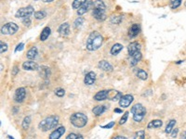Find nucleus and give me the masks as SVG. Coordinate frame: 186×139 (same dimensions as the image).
I'll list each match as a JSON object with an SVG mask.
<instances>
[{"label":"nucleus","mask_w":186,"mask_h":139,"mask_svg":"<svg viewBox=\"0 0 186 139\" xmlns=\"http://www.w3.org/2000/svg\"><path fill=\"white\" fill-rule=\"evenodd\" d=\"M103 38L99 32L94 31L90 35L87 40V49L88 51H95L102 46Z\"/></svg>","instance_id":"f257e3e1"},{"label":"nucleus","mask_w":186,"mask_h":139,"mask_svg":"<svg viewBox=\"0 0 186 139\" xmlns=\"http://www.w3.org/2000/svg\"><path fill=\"white\" fill-rule=\"evenodd\" d=\"M59 117L57 115H50L41 121L38 124V129L42 132H47V131L55 129L58 125Z\"/></svg>","instance_id":"f03ea898"},{"label":"nucleus","mask_w":186,"mask_h":139,"mask_svg":"<svg viewBox=\"0 0 186 139\" xmlns=\"http://www.w3.org/2000/svg\"><path fill=\"white\" fill-rule=\"evenodd\" d=\"M70 121L71 124L76 128H82L86 126L87 124V117L85 115L84 113L81 112H76L74 114H72L70 117Z\"/></svg>","instance_id":"7ed1b4c3"},{"label":"nucleus","mask_w":186,"mask_h":139,"mask_svg":"<svg viewBox=\"0 0 186 139\" xmlns=\"http://www.w3.org/2000/svg\"><path fill=\"white\" fill-rule=\"evenodd\" d=\"M130 112L133 115V120L136 122H141L145 117V115H146V109L143 107V105L138 103L135 104L131 108Z\"/></svg>","instance_id":"20e7f679"},{"label":"nucleus","mask_w":186,"mask_h":139,"mask_svg":"<svg viewBox=\"0 0 186 139\" xmlns=\"http://www.w3.org/2000/svg\"><path fill=\"white\" fill-rule=\"evenodd\" d=\"M19 30V26L14 22H9L6 23L2 26L1 28V34L2 35H14L15 32H17V31Z\"/></svg>","instance_id":"39448f33"},{"label":"nucleus","mask_w":186,"mask_h":139,"mask_svg":"<svg viewBox=\"0 0 186 139\" xmlns=\"http://www.w3.org/2000/svg\"><path fill=\"white\" fill-rule=\"evenodd\" d=\"M34 7L32 6H27L25 7H21L17 12H16L15 16L16 18H29L32 14H34Z\"/></svg>","instance_id":"423d86ee"},{"label":"nucleus","mask_w":186,"mask_h":139,"mask_svg":"<svg viewBox=\"0 0 186 139\" xmlns=\"http://www.w3.org/2000/svg\"><path fill=\"white\" fill-rule=\"evenodd\" d=\"M133 100H134V97L132 95H129V94L125 95L121 97V99L119 100V106L122 108H127L130 106V104L133 102Z\"/></svg>","instance_id":"0eeeda50"},{"label":"nucleus","mask_w":186,"mask_h":139,"mask_svg":"<svg viewBox=\"0 0 186 139\" xmlns=\"http://www.w3.org/2000/svg\"><path fill=\"white\" fill-rule=\"evenodd\" d=\"M25 96H26V90L25 88L23 87H20L16 90L15 92V95H14V99L16 102H19V103H21L24 99H25Z\"/></svg>","instance_id":"6e6552de"},{"label":"nucleus","mask_w":186,"mask_h":139,"mask_svg":"<svg viewBox=\"0 0 186 139\" xmlns=\"http://www.w3.org/2000/svg\"><path fill=\"white\" fill-rule=\"evenodd\" d=\"M65 131H66V129L64 126H61L59 128H56L53 132L50 135L48 139H60L64 135Z\"/></svg>","instance_id":"1a4fd4ad"},{"label":"nucleus","mask_w":186,"mask_h":139,"mask_svg":"<svg viewBox=\"0 0 186 139\" xmlns=\"http://www.w3.org/2000/svg\"><path fill=\"white\" fill-rule=\"evenodd\" d=\"M111 91H108V90H102V91H99L97 93L93 99L96 100V101H103V100H106L108 97H109V94H110Z\"/></svg>","instance_id":"9d476101"},{"label":"nucleus","mask_w":186,"mask_h":139,"mask_svg":"<svg viewBox=\"0 0 186 139\" xmlns=\"http://www.w3.org/2000/svg\"><path fill=\"white\" fill-rule=\"evenodd\" d=\"M96 81V73L94 71H90L87 72L85 79H84V83L86 85H92Z\"/></svg>","instance_id":"9b49d317"},{"label":"nucleus","mask_w":186,"mask_h":139,"mask_svg":"<svg viewBox=\"0 0 186 139\" xmlns=\"http://www.w3.org/2000/svg\"><path fill=\"white\" fill-rule=\"evenodd\" d=\"M90 9H93V2L92 1H87L86 2L82 7H80L78 10H77V14L79 16H81L85 13H87Z\"/></svg>","instance_id":"f8f14e48"},{"label":"nucleus","mask_w":186,"mask_h":139,"mask_svg":"<svg viewBox=\"0 0 186 139\" xmlns=\"http://www.w3.org/2000/svg\"><path fill=\"white\" fill-rule=\"evenodd\" d=\"M92 15L97 21H104L105 19H106V15H105L104 10L92 9Z\"/></svg>","instance_id":"ddd939ff"},{"label":"nucleus","mask_w":186,"mask_h":139,"mask_svg":"<svg viewBox=\"0 0 186 139\" xmlns=\"http://www.w3.org/2000/svg\"><path fill=\"white\" fill-rule=\"evenodd\" d=\"M22 68L25 71H37L39 67H38L37 63L32 61V60H28V61L23 62Z\"/></svg>","instance_id":"4468645a"},{"label":"nucleus","mask_w":186,"mask_h":139,"mask_svg":"<svg viewBox=\"0 0 186 139\" xmlns=\"http://www.w3.org/2000/svg\"><path fill=\"white\" fill-rule=\"evenodd\" d=\"M127 50H128V54L129 56L133 55L136 52H139L141 50V45L138 42H132L128 45L127 46Z\"/></svg>","instance_id":"2eb2a0df"},{"label":"nucleus","mask_w":186,"mask_h":139,"mask_svg":"<svg viewBox=\"0 0 186 139\" xmlns=\"http://www.w3.org/2000/svg\"><path fill=\"white\" fill-rule=\"evenodd\" d=\"M140 32H141V26H140V24H133V25L130 27V29H129L128 31V35L130 36L131 38L137 36L139 34H140Z\"/></svg>","instance_id":"dca6fc26"},{"label":"nucleus","mask_w":186,"mask_h":139,"mask_svg":"<svg viewBox=\"0 0 186 139\" xmlns=\"http://www.w3.org/2000/svg\"><path fill=\"white\" fill-rule=\"evenodd\" d=\"M59 32H60V35H62V36H67L70 34V25H69V23L64 22V23L61 24L60 27H59Z\"/></svg>","instance_id":"f3484780"},{"label":"nucleus","mask_w":186,"mask_h":139,"mask_svg":"<svg viewBox=\"0 0 186 139\" xmlns=\"http://www.w3.org/2000/svg\"><path fill=\"white\" fill-rule=\"evenodd\" d=\"M130 58H131V60H130V66H131V67H134L135 65L138 64V62L142 60V55L141 51H139V52H136V53H134L133 55H131V56H130Z\"/></svg>","instance_id":"a211bd4d"},{"label":"nucleus","mask_w":186,"mask_h":139,"mask_svg":"<svg viewBox=\"0 0 186 139\" xmlns=\"http://www.w3.org/2000/svg\"><path fill=\"white\" fill-rule=\"evenodd\" d=\"M98 66H99V68H101L104 71L108 72V71H113V66L106 60H101L99 62V64H98Z\"/></svg>","instance_id":"6ab92c4d"},{"label":"nucleus","mask_w":186,"mask_h":139,"mask_svg":"<svg viewBox=\"0 0 186 139\" xmlns=\"http://www.w3.org/2000/svg\"><path fill=\"white\" fill-rule=\"evenodd\" d=\"M37 48L36 46H33L31 48V49L28 50L27 54H26V57H27V59L30 60H34L36 58V56H37Z\"/></svg>","instance_id":"aec40b11"},{"label":"nucleus","mask_w":186,"mask_h":139,"mask_svg":"<svg viewBox=\"0 0 186 139\" xmlns=\"http://www.w3.org/2000/svg\"><path fill=\"white\" fill-rule=\"evenodd\" d=\"M106 110V107L103 105H100V106H96L95 108L92 109V112L95 116H101L102 114Z\"/></svg>","instance_id":"412c9836"},{"label":"nucleus","mask_w":186,"mask_h":139,"mask_svg":"<svg viewBox=\"0 0 186 139\" xmlns=\"http://www.w3.org/2000/svg\"><path fill=\"white\" fill-rule=\"evenodd\" d=\"M163 125V121L161 120H153V121H151L148 125H147V128L148 129H153V128H160L161 126Z\"/></svg>","instance_id":"4be33fe9"},{"label":"nucleus","mask_w":186,"mask_h":139,"mask_svg":"<svg viewBox=\"0 0 186 139\" xmlns=\"http://www.w3.org/2000/svg\"><path fill=\"white\" fill-rule=\"evenodd\" d=\"M50 32H51V30H50V27H47V26L45 27L41 32V35H40V40L46 41L48 38V36L50 35Z\"/></svg>","instance_id":"5701e85b"},{"label":"nucleus","mask_w":186,"mask_h":139,"mask_svg":"<svg viewBox=\"0 0 186 139\" xmlns=\"http://www.w3.org/2000/svg\"><path fill=\"white\" fill-rule=\"evenodd\" d=\"M123 49V46L121 45V44H118V43H116V44H115L114 46H112V48H111V54L112 55H114V56H116L121 50Z\"/></svg>","instance_id":"b1692460"},{"label":"nucleus","mask_w":186,"mask_h":139,"mask_svg":"<svg viewBox=\"0 0 186 139\" xmlns=\"http://www.w3.org/2000/svg\"><path fill=\"white\" fill-rule=\"evenodd\" d=\"M93 9H97L100 10H106V6L103 3V1L102 0H96V1L93 2Z\"/></svg>","instance_id":"393cba45"},{"label":"nucleus","mask_w":186,"mask_h":139,"mask_svg":"<svg viewBox=\"0 0 186 139\" xmlns=\"http://www.w3.org/2000/svg\"><path fill=\"white\" fill-rule=\"evenodd\" d=\"M136 74H137V77L140 78L141 80H146L148 78V74L147 72L143 71L142 69H138V71H136Z\"/></svg>","instance_id":"a878e982"},{"label":"nucleus","mask_w":186,"mask_h":139,"mask_svg":"<svg viewBox=\"0 0 186 139\" xmlns=\"http://www.w3.org/2000/svg\"><path fill=\"white\" fill-rule=\"evenodd\" d=\"M175 124H176V121H175V120L169 121V122H168L167 125V127H166V130H165L166 134H167V135H168V134H171V132H172L173 129H174Z\"/></svg>","instance_id":"bb28decb"},{"label":"nucleus","mask_w":186,"mask_h":139,"mask_svg":"<svg viewBox=\"0 0 186 139\" xmlns=\"http://www.w3.org/2000/svg\"><path fill=\"white\" fill-rule=\"evenodd\" d=\"M86 2H87V0H74V2L72 4L73 9L78 10L80 7H82Z\"/></svg>","instance_id":"cd10ccee"},{"label":"nucleus","mask_w":186,"mask_h":139,"mask_svg":"<svg viewBox=\"0 0 186 139\" xmlns=\"http://www.w3.org/2000/svg\"><path fill=\"white\" fill-rule=\"evenodd\" d=\"M30 124H31V117L30 116H26L24 117L23 121H22V124H21V127L23 130H27L30 126Z\"/></svg>","instance_id":"c85d7f7f"},{"label":"nucleus","mask_w":186,"mask_h":139,"mask_svg":"<svg viewBox=\"0 0 186 139\" xmlns=\"http://www.w3.org/2000/svg\"><path fill=\"white\" fill-rule=\"evenodd\" d=\"M47 17V12L44 10H40V11H36L35 12V18L36 20H43Z\"/></svg>","instance_id":"c756f323"},{"label":"nucleus","mask_w":186,"mask_h":139,"mask_svg":"<svg viewBox=\"0 0 186 139\" xmlns=\"http://www.w3.org/2000/svg\"><path fill=\"white\" fill-rule=\"evenodd\" d=\"M182 4V0H169V6L172 10L179 7Z\"/></svg>","instance_id":"7c9ffc66"},{"label":"nucleus","mask_w":186,"mask_h":139,"mask_svg":"<svg viewBox=\"0 0 186 139\" xmlns=\"http://www.w3.org/2000/svg\"><path fill=\"white\" fill-rule=\"evenodd\" d=\"M134 139H145V132L143 130L136 132L134 135Z\"/></svg>","instance_id":"2f4dec72"},{"label":"nucleus","mask_w":186,"mask_h":139,"mask_svg":"<svg viewBox=\"0 0 186 139\" xmlns=\"http://www.w3.org/2000/svg\"><path fill=\"white\" fill-rule=\"evenodd\" d=\"M66 139H84L82 135H77V134H74L71 133L66 136Z\"/></svg>","instance_id":"473e14b6"},{"label":"nucleus","mask_w":186,"mask_h":139,"mask_svg":"<svg viewBox=\"0 0 186 139\" xmlns=\"http://www.w3.org/2000/svg\"><path fill=\"white\" fill-rule=\"evenodd\" d=\"M83 23H84V19L81 18V17H79L75 21L74 25H75L76 28H79V27H81V25H83Z\"/></svg>","instance_id":"72a5a7b5"},{"label":"nucleus","mask_w":186,"mask_h":139,"mask_svg":"<svg viewBox=\"0 0 186 139\" xmlns=\"http://www.w3.org/2000/svg\"><path fill=\"white\" fill-rule=\"evenodd\" d=\"M122 19H123L122 16H114V17H112L111 21L114 24H119L121 21H122Z\"/></svg>","instance_id":"f704fd0d"},{"label":"nucleus","mask_w":186,"mask_h":139,"mask_svg":"<svg viewBox=\"0 0 186 139\" xmlns=\"http://www.w3.org/2000/svg\"><path fill=\"white\" fill-rule=\"evenodd\" d=\"M128 114H129L128 111H126V112L123 114V116L121 117V119H120V121H119V124H120V125H122V124H126V121H127V118H128Z\"/></svg>","instance_id":"c9c22d12"},{"label":"nucleus","mask_w":186,"mask_h":139,"mask_svg":"<svg viewBox=\"0 0 186 139\" xmlns=\"http://www.w3.org/2000/svg\"><path fill=\"white\" fill-rule=\"evenodd\" d=\"M42 69H43V70H41V71H42V75H43L45 78H47V77L50 76V68H47V67H42Z\"/></svg>","instance_id":"e433bc0d"},{"label":"nucleus","mask_w":186,"mask_h":139,"mask_svg":"<svg viewBox=\"0 0 186 139\" xmlns=\"http://www.w3.org/2000/svg\"><path fill=\"white\" fill-rule=\"evenodd\" d=\"M55 95L59 97H62L65 95V91H64V89H62V88H58L55 90Z\"/></svg>","instance_id":"4c0bfd02"},{"label":"nucleus","mask_w":186,"mask_h":139,"mask_svg":"<svg viewBox=\"0 0 186 139\" xmlns=\"http://www.w3.org/2000/svg\"><path fill=\"white\" fill-rule=\"evenodd\" d=\"M0 52L1 53H4V52H6L7 50V45L6 44V43H4V42H1L0 43Z\"/></svg>","instance_id":"58836bf2"},{"label":"nucleus","mask_w":186,"mask_h":139,"mask_svg":"<svg viewBox=\"0 0 186 139\" xmlns=\"http://www.w3.org/2000/svg\"><path fill=\"white\" fill-rule=\"evenodd\" d=\"M123 96V95L122 94H121L120 92H117L116 93V95L115 96H113L112 97V100L113 101H117V100H120L121 99V97H122Z\"/></svg>","instance_id":"ea45409f"},{"label":"nucleus","mask_w":186,"mask_h":139,"mask_svg":"<svg viewBox=\"0 0 186 139\" xmlns=\"http://www.w3.org/2000/svg\"><path fill=\"white\" fill-rule=\"evenodd\" d=\"M115 124H116V122H115V121H111L110 124H106V125L102 126V128H104V129H110V128H112V127H114Z\"/></svg>","instance_id":"a19ab883"},{"label":"nucleus","mask_w":186,"mask_h":139,"mask_svg":"<svg viewBox=\"0 0 186 139\" xmlns=\"http://www.w3.org/2000/svg\"><path fill=\"white\" fill-rule=\"evenodd\" d=\"M22 22L25 24L26 26H29L30 24H31V20H30V18H23Z\"/></svg>","instance_id":"79ce46f5"},{"label":"nucleus","mask_w":186,"mask_h":139,"mask_svg":"<svg viewBox=\"0 0 186 139\" xmlns=\"http://www.w3.org/2000/svg\"><path fill=\"white\" fill-rule=\"evenodd\" d=\"M178 133H179V129H178V128H175V129H173V131L171 132V137H173V138L177 137V135H178Z\"/></svg>","instance_id":"37998d69"},{"label":"nucleus","mask_w":186,"mask_h":139,"mask_svg":"<svg viewBox=\"0 0 186 139\" xmlns=\"http://www.w3.org/2000/svg\"><path fill=\"white\" fill-rule=\"evenodd\" d=\"M23 46H24V44H23V43H21V44H19V45L17 46V47H16L15 51H16V52H18V51H21V50H22V49H23Z\"/></svg>","instance_id":"c03bdc74"},{"label":"nucleus","mask_w":186,"mask_h":139,"mask_svg":"<svg viewBox=\"0 0 186 139\" xmlns=\"http://www.w3.org/2000/svg\"><path fill=\"white\" fill-rule=\"evenodd\" d=\"M18 71H19V68H18L17 66H14V68H13V70H12V72H11V74L15 76V75L18 73Z\"/></svg>","instance_id":"a18cd8bd"},{"label":"nucleus","mask_w":186,"mask_h":139,"mask_svg":"<svg viewBox=\"0 0 186 139\" xmlns=\"http://www.w3.org/2000/svg\"><path fill=\"white\" fill-rule=\"evenodd\" d=\"M112 139H127V138L122 135H116V136H114Z\"/></svg>","instance_id":"49530a36"},{"label":"nucleus","mask_w":186,"mask_h":139,"mask_svg":"<svg viewBox=\"0 0 186 139\" xmlns=\"http://www.w3.org/2000/svg\"><path fill=\"white\" fill-rule=\"evenodd\" d=\"M115 112H116V113H122L123 110H120V109H115Z\"/></svg>","instance_id":"de8ad7c7"},{"label":"nucleus","mask_w":186,"mask_h":139,"mask_svg":"<svg viewBox=\"0 0 186 139\" xmlns=\"http://www.w3.org/2000/svg\"><path fill=\"white\" fill-rule=\"evenodd\" d=\"M181 139H186V131H185V132H183V133H182Z\"/></svg>","instance_id":"09e8293b"},{"label":"nucleus","mask_w":186,"mask_h":139,"mask_svg":"<svg viewBox=\"0 0 186 139\" xmlns=\"http://www.w3.org/2000/svg\"><path fill=\"white\" fill-rule=\"evenodd\" d=\"M43 1H44V2H48V3H50V2H52L53 0H43Z\"/></svg>","instance_id":"8fccbe9b"},{"label":"nucleus","mask_w":186,"mask_h":139,"mask_svg":"<svg viewBox=\"0 0 186 139\" xmlns=\"http://www.w3.org/2000/svg\"><path fill=\"white\" fill-rule=\"evenodd\" d=\"M9 138H10V139H14V138H13V137H12L11 135H9Z\"/></svg>","instance_id":"3c124183"}]
</instances>
